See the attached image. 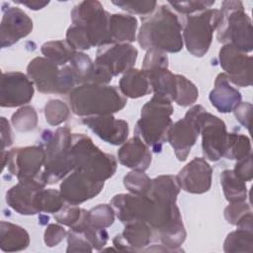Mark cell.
<instances>
[{
	"instance_id": "6da1fadb",
	"label": "cell",
	"mask_w": 253,
	"mask_h": 253,
	"mask_svg": "<svg viewBox=\"0 0 253 253\" xmlns=\"http://www.w3.org/2000/svg\"><path fill=\"white\" fill-rule=\"evenodd\" d=\"M110 15L99 1L79 2L70 13L72 25L67 29L66 42L77 51L112 43Z\"/></svg>"
},
{
	"instance_id": "7a4b0ae2",
	"label": "cell",
	"mask_w": 253,
	"mask_h": 253,
	"mask_svg": "<svg viewBox=\"0 0 253 253\" xmlns=\"http://www.w3.org/2000/svg\"><path fill=\"white\" fill-rule=\"evenodd\" d=\"M136 40L146 51L157 49L170 53L179 52L184 44L182 24L167 5H160L151 15L141 17Z\"/></svg>"
},
{
	"instance_id": "3957f363",
	"label": "cell",
	"mask_w": 253,
	"mask_h": 253,
	"mask_svg": "<svg viewBox=\"0 0 253 253\" xmlns=\"http://www.w3.org/2000/svg\"><path fill=\"white\" fill-rule=\"evenodd\" d=\"M71 111L78 117L114 115L126 105V98L116 86L82 84L68 94Z\"/></svg>"
},
{
	"instance_id": "277c9868",
	"label": "cell",
	"mask_w": 253,
	"mask_h": 253,
	"mask_svg": "<svg viewBox=\"0 0 253 253\" xmlns=\"http://www.w3.org/2000/svg\"><path fill=\"white\" fill-rule=\"evenodd\" d=\"M172 102L168 99L153 95L141 108L140 118L134 127L135 136L140 137L153 152H161L167 141V133L173 122Z\"/></svg>"
},
{
	"instance_id": "5b68a950",
	"label": "cell",
	"mask_w": 253,
	"mask_h": 253,
	"mask_svg": "<svg viewBox=\"0 0 253 253\" xmlns=\"http://www.w3.org/2000/svg\"><path fill=\"white\" fill-rule=\"evenodd\" d=\"M72 133L68 126H60L54 131L43 130L41 145L45 151V162L41 179L45 185L63 180L74 170L70 155Z\"/></svg>"
},
{
	"instance_id": "8992f818",
	"label": "cell",
	"mask_w": 253,
	"mask_h": 253,
	"mask_svg": "<svg viewBox=\"0 0 253 253\" xmlns=\"http://www.w3.org/2000/svg\"><path fill=\"white\" fill-rule=\"evenodd\" d=\"M70 155L74 170L105 182L117 170V159L113 154L103 152L93 140L84 133H72Z\"/></svg>"
},
{
	"instance_id": "52a82bcc",
	"label": "cell",
	"mask_w": 253,
	"mask_h": 253,
	"mask_svg": "<svg viewBox=\"0 0 253 253\" xmlns=\"http://www.w3.org/2000/svg\"><path fill=\"white\" fill-rule=\"evenodd\" d=\"M220 22L217 27L216 40L221 43H231L239 50L247 53L253 49L252 23L245 13L241 1H222Z\"/></svg>"
},
{
	"instance_id": "ba28073f",
	"label": "cell",
	"mask_w": 253,
	"mask_h": 253,
	"mask_svg": "<svg viewBox=\"0 0 253 253\" xmlns=\"http://www.w3.org/2000/svg\"><path fill=\"white\" fill-rule=\"evenodd\" d=\"M219 9L210 8L187 15L183 19V42L187 50L196 57H203L210 49L213 32L220 22Z\"/></svg>"
},
{
	"instance_id": "9c48e42d",
	"label": "cell",
	"mask_w": 253,
	"mask_h": 253,
	"mask_svg": "<svg viewBox=\"0 0 253 253\" xmlns=\"http://www.w3.org/2000/svg\"><path fill=\"white\" fill-rule=\"evenodd\" d=\"M2 166H8L9 172L17 179L26 180L41 178L45 162L44 148L40 145L15 147L2 151Z\"/></svg>"
},
{
	"instance_id": "30bf717a",
	"label": "cell",
	"mask_w": 253,
	"mask_h": 253,
	"mask_svg": "<svg viewBox=\"0 0 253 253\" xmlns=\"http://www.w3.org/2000/svg\"><path fill=\"white\" fill-rule=\"evenodd\" d=\"M110 205L123 223L141 220L152 229L159 216L157 204L148 196H138L131 193L118 194L112 198Z\"/></svg>"
},
{
	"instance_id": "8fae6325",
	"label": "cell",
	"mask_w": 253,
	"mask_h": 253,
	"mask_svg": "<svg viewBox=\"0 0 253 253\" xmlns=\"http://www.w3.org/2000/svg\"><path fill=\"white\" fill-rule=\"evenodd\" d=\"M206 109L201 105L191 107L184 118L172 124L167 133V141L172 146L179 161H185L200 134L199 118Z\"/></svg>"
},
{
	"instance_id": "7c38bea8",
	"label": "cell",
	"mask_w": 253,
	"mask_h": 253,
	"mask_svg": "<svg viewBox=\"0 0 253 253\" xmlns=\"http://www.w3.org/2000/svg\"><path fill=\"white\" fill-rule=\"evenodd\" d=\"M202 149L204 157L210 161H218L224 154L227 136L226 125L218 117L203 111L199 118Z\"/></svg>"
},
{
	"instance_id": "4fadbf2b",
	"label": "cell",
	"mask_w": 253,
	"mask_h": 253,
	"mask_svg": "<svg viewBox=\"0 0 253 253\" xmlns=\"http://www.w3.org/2000/svg\"><path fill=\"white\" fill-rule=\"evenodd\" d=\"M218 59L230 83L239 87L252 85V56L247 55L231 43H225L219 50Z\"/></svg>"
},
{
	"instance_id": "5bb4252c",
	"label": "cell",
	"mask_w": 253,
	"mask_h": 253,
	"mask_svg": "<svg viewBox=\"0 0 253 253\" xmlns=\"http://www.w3.org/2000/svg\"><path fill=\"white\" fill-rule=\"evenodd\" d=\"M35 85L28 75L19 71L3 72L0 82V106L15 108L24 106L33 99Z\"/></svg>"
},
{
	"instance_id": "9a60e30c",
	"label": "cell",
	"mask_w": 253,
	"mask_h": 253,
	"mask_svg": "<svg viewBox=\"0 0 253 253\" xmlns=\"http://www.w3.org/2000/svg\"><path fill=\"white\" fill-rule=\"evenodd\" d=\"M104 188V182L98 181L87 174L73 170L60 184V194L65 203L78 206L95 198Z\"/></svg>"
},
{
	"instance_id": "2e32d148",
	"label": "cell",
	"mask_w": 253,
	"mask_h": 253,
	"mask_svg": "<svg viewBox=\"0 0 253 253\" xmlns=\"http://www.w3.org/2000/svg\"><path fill=\"white\" fill-rule=\"evenodd\" d=\"M137 55V49L130 43H109L98 47L94 62L107 68L114 77L133 68Z\"/></svg>"
},
{
	"instance_id": "e0dca14e",
	"label": "cell",
	"mask_w": 253,
	"mask_h": 253,
	"mask_svg": "<svg viewBox=\"0 0 253 253\" xmlns=\"http://www.w3.org/2000/svg\"><path fill=\"white\" fill-rule=\"evenodd\" d=\"M32 19L20 8L8 6L2 8L0 25L1 47H9L26 38L33 30Z\"/></svg>"
},
{
	"instance_id": "ac0fdd59",
	"label": "cell",
	"mask_w": 253,
	"mask_h": 253,
	"mask_svg": "<svg viewBox=\"0 0 253 253\" xmlns=\"http://www.w3.org/2000/svg\"><path fill=\"white\" fill-rule=\"evenodd\" d=\"M212 168L203 157H195L176 176L182 190L190 194H204L211 189Z\"/></svg>"
},
{
	"instance_id": "d6986e66",
	"label": "cell",
	"mask_w": 253,
	"mask_h": 253,
	"mask_svg": "<svg viewBox=\"0 0 253 253\" xmlns=\"http://www.w3.org/2000/svg\"><path fill=\"white\" fill-rule=\"evenodd\" d=\"M81 122L98 137L112 145H122L127 139L128 124L125 120L116 119L113 115L85 117Z\"/></svg>"
},
{
	"instance_id": "ffe728a7",
	"label": "cell",
	"mask_w": 253,
	"mask_h": 253,
	"mask_svg": "<svg viewBox=\"0 0 253 253\" xmlns=\"http://www.w3.org/2000/svg\"><path fill=\"white\" fill-rule=\"evenodd\" d=\"M44 187L45 183L41 178L20 180L6 192V203L20 214H37L38 212L34 206L35 196L39 190Z\"/></svg>"
},
{
	"instance_id": "44dd1931",
	"label": "cell",
	"mask_w": 253,
	"mask_h": 253,
	"mask_svg": "<svg viewBox=\"0 0 253 253\" xmlns=\"http://www.w3.org/2000/svg\"><path fill=\"white\" fill-rule=\"evenodd\" d=\"M58 66L45 57L38 56L27 66V75L37 90L42 94H58Z\"/></svg>"
},
{
	"instance_id": "7402d4cb",
	"label": "cell",
	"mask_w": 253,
	"mask_h": 253,
	"mask_svg": "<svg viewBox=\"0 0 253 253\" xmlns=\"http://www.w3.org/2000/svg\"><path fill=\"white\" fill-rule=\"evenodd\" d=\"M154 241L151 227L144 221L133 220L125 223L122 233L113 238V244L120 251H143Z\"/></svg>"
},
{
	"instance_id": "603a6c76",
	"label": "cell",
	"mask_w": 253,
	"mask_h": 253,
	"mask_svg": "<svg viewBox=\"0 0 253 253\" xmlns=\"http://www.w3.org/2000/svg\"><path fill=\"white\" fill-rule=\"evenodd\" d=\"M119 162L132 170L145 171L149 168L152 155L149 147L138 136L126 140L118 150Z\"/></svg>"
},
{
	"instance_id": "cb8c5ba5",
	"label": "cell",
	"mask_w": 253,
	"mask_h": 253,
	"mask_svg": "<svg viewBox=\"0 0 253 253\" xmlns=\"http://www.w3.org/2000/svg\"><path fill=\"white\" fill-rule=\"evenodd\" d=\"M209 99L211 105L221 114L233 112L241 103V93L234 88L224 72L219 73L214 80V87L210 92Z\"/></svg>"
},
{
	"instance_id": "d4e9b609",
	"label": "cell",
	"mask_w": 253,
	"mask_h": 253,
	"mask_svg": "<svg viewBox=\"0 0 253 253\" xmlns=\"http://www.w3.org/2000/svg\"><path fill=\"white\" fill-rule=\"evenodd\" d=\"M137 19L131 15L112 14L109 20V32L112 43H130L136 40Z\"/></svg>"
},
{
	"instance_id": "484cf974",
	"label": "cell",
	"mask_w": 253,
	"mask_h": 253,
	"mask_svg": "<svg viewBox=\"0 0 253 253\" xmlns=\"http://www.w3.org/2000/svg\"><path fill=\"white\" fill-rule=\"evenodd\" d=\"M120 92L126 98L137 99L152 92L147 75L142 69L130 68L124 73L119 82Z\"/></svg>"
},
{
	"instance_id": "4316f807",
	"label": "cell",
	"mask_w": 253,
	"mask_h": 253,
	"mask_svg": "<svg viewBox=\"0 0 253 253\" xmlns=\"http://www.w3.org/2000/svg\"><path fill=\"white\" fill-rule=\"evenodd\" d=\"M30 235L17 224L2 220L0 222V248L3 252H17L28 248Z\"/></svg>"
},
{
	"instance_id": "83f0119b",
	"label": "cell",
	"mask_w": 253,
	"mask_h": 253,
	"mask_svg": "<svg viewBox=\"0 0 253 253\" xmlns=\"http://www.w3.org/2000/svg\"><path fill=\"white\" fill-rule=\"evenodd\" d=\"M180 190L176 176L160 175L152 179L151 188L147 196L157 202L176 203Z\"/></svg>"
},
{
	"instance_id": "f1b7e54d",
	"label": "cell",
	"mask_w": 253,
	"mask_h": 253,
	"mask_svg": "<svg viewBox=\"0 0 253 253\" xmlns=\"http://www.w3.org/2000/svg\"><path fill=\"white\" fill-rule=\"evenodd\" d=\"M220 185L227 202L237 203L246 201L248 196L246 183L237 177L233 170L227 169L221 172Z\"/></svg>"
},
{
	"instance_id": "f546056e",
	"label": "cell",
	"mask_w": 253,
	"mask_h": 253,
	"mask_svg": "<svg viewBox=\"0 0 253 253\" xmlns=\"http://www.w3.org/2000/svg\"><path fill=\"white\" fill-rule=\"evenodd\" d=\"M41 51L45 58L57 66H64L70 62L77 50H75L66 40H58L44 42L41 47Z\"/></svg>"
},
{
	"instance_id": "4dcf8cb0",
	"label": "cell",
	"mask_w": 253,
	"mask_h": 253,
	"mask_svg": "<svg viewBox=\"0 0 253 253\" xmlns=\"http://www.w3.org/2000/svg\"><path fill=\"white\" fill-rule=\"evenodd\" d=\"M65 204L60 191L55 189H41L36 193L34 206L38 213H55Z\"/></svg>"
},
{
	"instance_id": "1f68e13d",
	"label": "cell",
	"mask_w": 253,
	"mask_h": 253,
	"mask_svg": "<svg viewBox=\"0 0 253 253\" xmlns=\"http://www.w3.org/2000/svg\"><path fill=\"white\" fill-rule=\"evenodd\" d=\"M223 250L226 253H252L253 230L237 228L228 233L223 242Z\"/></svg>"
},
{
	"instance_id": "d6a6232c",
	"label": "cell",
	"mask_w": 253,
	"mask_h": 253,
	"mask_svg": "<svg viewBox=\"0 0 253 253\" xmlns=\"http://www.w3.org/2000/svg\"><path fill=\"white\" fill-rule=\"evenodd\" d=\"M250 138L241 133L227 132L223 156L230 160H240L251 154Z\"/></svg>"
},
{
	"instance_id": "836d02e7",
	"label": "cell",
	"mask_w": 253,
	"mask_h": 253,
	"mask_svg": "<svg viewBox=\"0 0 253 253\" xmlns=\"http://www.w3.org/2000/svg\"><path fill=\"white\" fill-rule=\"evenodd\" d=\"M38 114L33 106L26 105L16 111L11 118L13 126L20 132L34 130L38 126Z\"/></svg>"
},
{
	"instance_id": "e575fe53",
	"label": "cell",
	"mask_w": 253,
	"mask_h": 253,
	"mask_svg": "<svg viewBox=\"0 0 253 253\" xmlns=\"http://www.w3.org/2000/svg\"><path fill=\"white\" fill-rule=\"evenodd\" d=\"M152 184L144 171L132 170L124 177V186L131 194L138 196H147Z\"/></svg>"
},
{
	"instance_id": "d590c367",
	"label": "cell",
	"mask_w": 253,
	"mask_h": 253,
	"mask_svg": "<svg viewBox=\"0 0 253 253\" xmlns=\"http://www.w3.org/2000/svg\"><path fill=\"white\" fill-rule=\"evenodd\" d=\"M176 78L177 90L174 101L177 103V105L182 107H189L193 105L199 97L198 88L192 81L183 75L176 74Z\"/></svg>"
},
{
	"instance_id": "8d00e7d4",
	"label": "cell",
	"mask_w": 253,
	"mask_h": 253,
	"mask_svg": "<svg viewBox=\"0 0 253 253\" xmlns=\"http://www.w3.org/2000/svg\"><path fill=\"white\" fill-rule=\"evenodd\" d=\"M44 118L48 125L59 126L64 123L70 115V109L66 103L59 99H52L46 102L44 109Z\"/></svg>"
},
{
	"instance_id": "74e56055",
	"label": "cell",
	"mask_w": 253,
	"mask_h": 253,
	"mask_svg": "<svg viewBox=\"0 0 253 253\" xmlns=\"http://www.w3.org/2000/svg\"><path fill=\"white\" fill-rule=\"evenodd\" d=\"M115 211L111 205L100 204L88 211V221L98 228H107L115 221Z\"/></svg>"
},
{
	"instance_id": "f35d334b",
	"label": "cell",
	"mask_w": 253,
	"mask_h": 253,
	"mask_svg": "<svg viewBox=\"0 0 253 253\" xmlns=\"http://www.w3.org/2000/svg\"><path fill=\"white\" fill-rule=\"evenodd\" d=\"M87 211H88L84 209L66 203L57 212L54 213L53 217L56 222L73 228L85 218Z\"/></svg>"
},
{
	"instance_id": "ab89813d",
	"label": "cell",
	"mask_w": 253,
	"mask_h": 253,
	"mask_svg": "<svg viewBox=\"0 0 253 253\" xmlns=\"http://www.w3.org/2000/svg\"><path fill=\"white\" fill-rule=\"evenodd\" d=\"M72 230L82 232L84 236L87 238V240L90 242V244L92 245L93 249L98 251L102 250L109 240V234L106 228H98L91 225L88 221V217L79 227Z\"/></svg>"
},
{
	"instance_id": "60d3db41",
	"label": "cell",
	"mask_w": 253,
	"mask_h": 253,
	"mask_svg": "<svg viewBox=\"0 0 253 253\" xmlns=\"http://www.w3.org/2000/svg\"><path fill=\"white\" fill-rule=\"evenodd\" d=\"M122 10L134 15L145 17L151 15L157 8L156 1H113L112 2Z\"/></svg>"
},
{
	"instance_id": "b9f144b4",
	"label": "cell",
	"mask_w": 253,
	"mask_h": 253,
	"mask_svg": "<svg viewBox=\"0 0 253 253\" xmlns=\"http://www.w3.org/2000/svg\"><path fill=\"white\" fill-rule=\"evenodd\" d=\"M215 1L213 0H189V1H170L168 5L171 6L175 11L185 16L196 14L204 10L210 9Z\"/></svg>"
},
{
	"instance_id": "7bdbcfd3",
	"label": "cell",
	"mask_w": 253,
	"mask_h": 253,
	"mask_svg": "<svg viewBox=\"0 0 253 253\" xmlns=\"http://www.w3.org/2000/svg\"><path fill=\"white\" fill-rule=\"evenodd\" d=\"M250 214H252L251 207L245 201L229 203V205L224 209V217L226 221L236 226Z\"/></svg>"
},
{
	"instance_id": "ee69618b",
	"label": "cell",
	"mask_w": 253,
	"mask_h": 253,
	"mask_svg": "<svg viewBox=\"0 0 253 253\" xmlns=\"http://www.w3.org/2000/svg\"><path fill=\"white\" fill-rule=\"evenodd\" d=\"M67 253L72 252H92L94 249L82 232L72 229L67 231Z\"/></svg>"
},
{
	"instance_id": "f6af8a7d",
	"label": "cell",
	"mask_w": 253,
	"mask_h": 253,
	"mask_svg": "<svg viewBox=\"0 0 253 253\" xmlns=\"http://www.w3.org/2000/svg\"><path fill=\"white\" fill-rule=\"evenodd\" d=\"M69 64L73 67V69L77 73L82 85L84 84L89 72L91 71L94 62L86 53L82 51H76V53L70 60Z\"/></svg>"
},
{
	"instance_id": "bcb514c9",
	"label": "cell",
	"mask_w": 253,
	"mask_h": 253,
	"mask_svg": "<svg viewBox=\"0 0 253 253\" xmlns=\"http://www.w3.org/2000/svg\"><path fill=\"white\" fill-rule=\"evenodd\" d=\"M67 235L65 228L56 223H50L46 226L43 234V241L47 247L57 246Z\"/></svg>"
},
{
	"instance_id": "7dc6e473",
	"label": "cell",
	"mask_w": 253,
	"mask_h": 253,
	"mask_svg": "<svg viewBox=\"0 0 253 253\" xmlns=\"http://www.w3.org/2000/svg\"><path fill=\"white\" fill-rule=\"evenodd\" d=\"M233 172L244 182H249L253 178V162L252 154L245 158L237 160Z\"/></svg>"
},
{
	"instance_id": "c3c4849f",
	"label": "cell",
	"mask_w": 253,
	"mask_h": 253,
	"mask_svg": "<svg viewBox=\"0 0 253 253\" xmlns=\"http://www.w3.org/2000/svg\"><path fill=\"white\" fill-rule=\"evenodd\" d=\"M253 106L249 102H241L234 110V116L236 120L248 130L250 129V123H251V115H252Z\"/></svg>"
},
{
	"instance_id": "681fc988",
	"label": "cell",
	"mask_w": 253,
	"mask_h": 253,
	"mask_svg": "<svg viewBox=\"0 0 253 253\" xmlns=\"http://www.w3.org/2000/svg\"><path fill=\"white\" fill-rule=\"evenodd\" d=\"M0 126H1V142H2V151H5L6 147H9L12 145L14 137L13 132L11 129L10 123L6 120V118L2 117L0 120Z\"/></svg>"
},
{
	"instance_id": "f907efd6",
	"label": "cell",
	"mask_w": 253,
	"mask_h": 253,
	"mask_svg": "<svg viewBox=\"0 0 253 253\" xmlns=\"http://www.w3.org/2000/svg\"><path fill=\"white\" fill-rule=\"evenodd\" d=\"M15 2L18 4H22L34 11L41 10L44 8L46 5H48L49 3V1H39V0H24V1H15Z\"/></svg>"
}]
</instances>
